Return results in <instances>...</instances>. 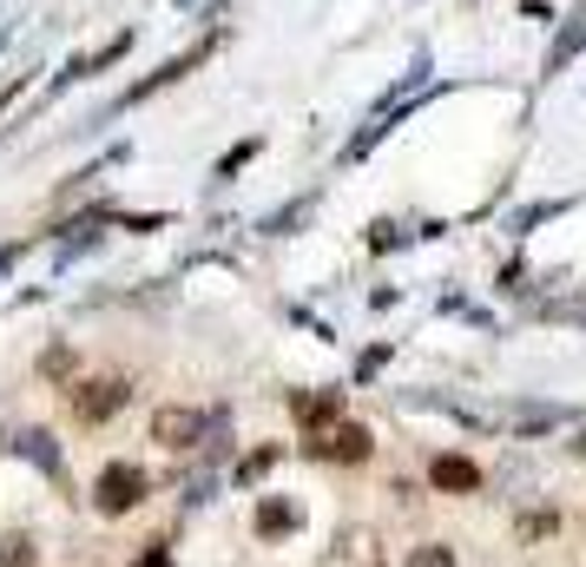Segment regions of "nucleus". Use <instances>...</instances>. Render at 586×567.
Instances as JSON below:
<instances>
[{
  "instance_id": "39448f33",
  "label": "nucleus",
  "mask_w": 586,
  "mask_h": 567,
  "mask_svg": "<svg viewBox=\"0 0 586 567\" xmlns=\"http://www.w3.org/2000/svg\"><path fill=\"white\" fill-rule=\"evenodd\" d=\"M211 46H218V40H198V46H185V53H178V59H165V66H158L152 79H139V86H132V92H125L119 106H139V99H152L158 86H172V79H185V73L198 66V59H211Z\"/></svg>"
},
{
  "instance_id": "f257e3e1",
  "label": "nucleus",
  "mask_w": 586,
  "mask_h": 567,
  "mask_svg": "<svg viewBox=\"0 0 586 567\" xmlns=\"http://www.w3.org/2000/svg\"><path fill=\"white\" fill-rule=\"evenodd\" d=\"M145 495H152V482H145V469H139V462H106V469L92 476V509H99L106 522L132 515Z\"/></svg>"
},
{
  "instance_id": "6e6552de",
  "label": "nucleus",
  "mask_w": 586,
  "mask_h": 567,
  "mask_svg": "<svg viewBox=\"0 0 586 567\" xmlns=\"http://www.w3.org/2000/svg\"><path fill=\"white\" fill-rule=\"evenodd\" d=\"M297 528V509L290 502H264L257 509V535H290Z\"/></svg>"
},
{
  "instance_id": "20e7f679",
  "label": "nucleus",
  "mask_w": 586,
  "mask_h": 567,
  "mask_svg": "<svg viewBox=\"0 0 586 567\" xmlns=\"http://www.w3.org/2000/svg\"><path fill=\"white\" fill-rule=\"evenodd\" d=\"M204 436H211L204 410H158L152 416V443H165V449H198Z\"/></svg>"
},
{
  "instance_id": "9d476101",
  "label": "nucleus",
  "mask_w": 586,
  "mask_h": 567,
  "mask_svg": "<svg viewBox=\"0 0 586 567\" xmlns=\"http://www.w3.org/2000/svg\"><path fill=\"white\" fill-rule=\"evenodd\" d=\"M0 567H33V542L26 535H7L0 542Z\"/></svg>"
},
{
  "instance_id": "1a4fd4ad",
  "label": "nucleus",
  "mask_w": 586,
  "mask_h": 567,
  "mask_svg": "<svg viewBox=\"0 0 586 567\" xmlns=\"http://www.w3.org/2000/svg\"><path fill=\"white\" fill-rule=\"evenodd\" d=\"M20 449H26V456H33V462L59 482V449H53V436H40V429H33V436H20Z\"/></svg>"
},
{
  "instance_id": "7ed1b4c3",
  "label": "nucleus",
  "mask_w": 586,
  "mask_h": 567,
  "mask_svg": "<svg viewBox=\"0 0 586 567\" xmlns=\"http://www.w3.org/2000/svg\"><path fill=\"white\" fill-rule=\"evenodd\" d=\"M303 449H310L317 462H369V449H376V443H369V429H363V423H343V416H336V423L310 429V443H303Z\"/></svg>"
},
{
  "instance_id": "f03ea898",
  "label": "nucleus",
  "mask_w": 586,
  "mask_h": 567,
  "mask_svg": "<svg viewBox=\"0 0 586 567\" xmlns=\"http://www.w3.org/2000/svg\"><path fill=\"white\" fill-rule=\"evenodd\" d=\"M125 377H86V383H73V416L86 423V429H99V423H112L119 410H125Z\"/></svg>"
},
{
  "instance_id": "ddd939ff",
  "label": "nucleus",
  "mask_w": 586,
  "mask_h": 567,
  "mask_svg": "<svg viewBox=\"0 0 586 567\" xmlns=\"http://www.w3.org/2000/svg\"><path fill=\"white\" fill-rule=\"evenodd\" d=\"M270 462H277V449H257V456H244V469H237V482H257V476H264Z\"/></svg>"
},
{
  "instance_id": "423d86ee",
  "label": "nucleus",
  "mask_w": 586,
  "mask_h": 567,
  "mask_svg": "<svg viewBox=\"0 0 586 567\" xmlns=\"http://www.w3.org/2000/svg\"><path fill=\"white\" fill-rule=\"evenodd\" d=\"M290 410H297V423H303V429H323V423H336V416H343V390H297V396H290Z\"/></svg>"
},
{
  "instance_id": "f8f14e48",
  "label": "nucleus",
  "mask_w": 586,
  "mask_h": 567,
  "mask_svg": "<svg viewBox=\"0 0 586 567\" xmlns=\"http://www.w3.org/2000/svg\"><path fill=\"white\" fill-rule=\"evenodd\" d=\"M66 370H73V350H66V344H53V350L40 357V377H66Z\"/></svg>"
},
{
  "instance_id": "4468645a",
  "label": "nucleus",
  "mask_w": 586,
  "mask_h": 567,
  "mask_svg": "<svg viewBox=\"0 0 586 567\" xmlns=\"http://www.w3.org/2000/svg\"><path fill=\"white\" fill-rule=\"evenodd\" d=\"M132 567H172V548H165V542H145V555Z\"/></svg>"
},
{
  "instance_id": "0eeeda50",
  "label": "nucleus",
  "mask_w": 586,
  "mask_h": 567,
  "mask_svg": "<svg viewBox=\"0 0 586 567\" xmlns=\"http://www.w3.org/2000/svg\"><path fill=\"white\" fill-rule=\"evenodd\" d=\"M429 482L449 489V495H475V489H482V469H475L468 456H435V462H429Z\"/></svg>"
},
{
  "instance_id": "9b49d317",
  "label": "nucleus",
  "mask_w": 586,
  "mask_h": 567,
  "mask_svg": "<svg viewBox=\"0 0 586 567\" xmlns=\"http://www.w3.org/2000/svg\"><path fill=\"white\" fill-rule=\"evenodd\" d=\"M409 567H455V548H442V542H429V548H416Z\"/></svg>"
}]
</instances>
